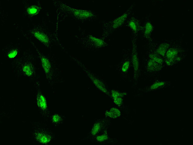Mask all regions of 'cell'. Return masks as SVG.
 <instances>
[{
	"instance_id": "cell-10",
	"label": "cell",
	"mask_w": 193,
	"mask_h": 145,
	"mask_svg": "<svg viewBox=\"0 0 193 145\" xmlns=\"http://www.w3.org/2000/svg\"><path fill=\"white\" fill-rule=\"evenodd\" d=\"M23 4L24 15L29 18H33L36 16L42 9V6L39 1L34 4H30L27 1H24Z\"/></svg>"
},
{
	"instance_id": "cell-8",
	"label": "cell",
	"mask_w": 193,
	"mask_h": 145,
	"mask_svg": "<svg viewBox=\"0 0 193 145\" xmlns=\"http://www.w3.org/2000/svg\"><path fill=\"white\" fill-rule=\"evenodd\" d=\"M21 51V46L18 43H11L4 46L2 52L4 58L7 60H14L18 57Z\"/></svg>"
},
{
	"instance_id": "cell-16",
	"label": "cell",
	"mask_w": 193,
	"mask_h": 145,
	"mask_svg": "<svg viewBox=\"0 0 193 145\" xmlns=\"http://www.w3.org/2000/svg\"><path fill=\"white\" fill-rule=\"evenodd\" d=\"M154 26L151 22L149 19L145 21L143 26L142 29V35L143 37L148 41L151 40V34L154 30Z\"/></svg>"
},
{
	"instance_id": "cell-2",
	"label": "cell",
	"mask_w": 193,
	"mask_h": 145,
	"mask_svg": "<svg viewBox=\"0 0 193 145\" xmlns=\"http://www.w3.org/2000/svg\"><path fill=\"white\" fill-rule=\"evenodd\" d=\"M24 36L34 48L39 59L45 78L50 85L53 86L55 82V78L58 75V72H57V69L54 67L51 59L39 50L30 38L26 34Z\"/></svg>"
},
{
	"instance_id": "cell-23",
	"label": "cell",
	"mask_w": 193,
	"mask_h": 145,
	"mask_svg": "<svg viewBox=\"0 0 193 145\" xmlns=\"http://www.w3.org/2000/svg\"><path fill=\"white\" fill-rule=\"evenodd\" d=\"M166 84V83L164 81H156L150 86V89L151 90L156 89L162 87Z\"/></svg>"
},
{
	"instance_id": "cell-9",
	"label": "cell",
	"mask_w": 193,
	"mask_h": 145,
	"mask_svg": "<svg viewBox=\"0 0 193 145\" xmlns=\"http://www.w3.org/2000/svg\"><path fill=\"white\" fill-rule=\"evenodd\" d=\"M148 42V46L151 48L156 54L164 59L168 49L173 43L169 40L156 43L153 39Z\"/></svg>"
},
{
	"instance_id": "cell-22",
	"label": "cell",
	"mask_w": 193,
	"mask_h": 145,
	"mask_svg": "<svg viewBox=\"0 0 193 145\" xmlns=\"http://www.w3.org/2000/svg\"><path fill=\"white\" fill-rule=\"evenodd\" d=\"M97 141L99 142H104L108 139V136L106 131H105L102 134L97 135L95 138Z\"/></svg>"
},
{
	"instance_id": "cell-7",
	"label": "cell",
	"mask_w": 193,
	"mask_h": 145,
	"mask_svg": "<svg viewBox=\"0 0 193 145\" xmlns=\"http://www.w3.org/2000/svg\"><path fill=\"white\" fill-rule=\"evenodd\" d=\"M35 86L36 89V100L37 106L44 116L48 117L50 116V112L47 101L41 91L39 80L36 81Z\"/></svg>"
},
{
	"instance_id": "cell-14",
	"label": "cell",
	"mask_w": 193,
	"mask_h": 145,
	"mask_svg": "<svg viewBox=\"0 0 193 145\" xmlns=\"http://www.w3.org/2000/svg\"><path fill=\"white\" fill-rule=\"evenodd\" d=\"M35 136L38 141L41 144H47L50 143L53 138L52 133L49 130L45 129H39L35 134Z\"/></svg>"
},
{
	"instance_id": "cell-19",
	"label": "cell",
	"mask_w": 193,
	"mask_h": 145,
	"mask_svg": "<svg viewBox=\"0 0 193 145\" xmlns=\"http://www.w3.org/2000/svg\"><path fill=\"white\" fill-rule=\"evenodd\" d=\"M106 121L105 119L99 120L96 122L93 125L91 131V135L95 136L100 132L104 128Z\"/></svg>"
},
{
	"instance_id": "cell-15",
	"label": "cell",
	"mask_w": 193,
	"mask_h": 145,
	"mask_svg": "<svg viewBox=\"0 0 193 145\" xmlns=\"http://www.w3.org/2000/svg\"><path fill=\"white\" fill-rule=\"evenodd\" d=\"M124 58L118 65L117 69L123 75H126L132 67L130 53H126Z\"/></svg>"
},
{
	"instance_id": "cell-12",
	"label": "cell",
	"mask_w": 193,
	"mask_h": 145,
	"mask_svg": "<svg viewBox=\"0 0 193 145\" xmlns=\"http://www.w3.org/2000/svg\"><path fill=\"white\" fill-rule=\"evenodd\" d=\"M83 70L87 76L98 89L104 93L110 96V93L108 91L106 84L103 80L85 67H83Z\"/></svg>"
},
{
	"instance_id": "cell-3",
	"label": "cell",
	"mask_w": 193,
	"mask_h": 145,
	"mask_svg": "<svg viewBox=\"0 0 193 145\" xmlns=\"http://www.w3.org/2000/svg\"><path fill=\"white\" fill-rule=\"evenodd\" d=\"M186 51L181 45L173 43L167 51L164 60L165 65L170 67L180 63L185 58Z\"/></svg>"
},
{
	"instance_id": "cell-5",
	"label": "cell",
	"mask_w": 193,
	"mask_h": 145,
	"mask_svg": "<svg viewBox=\"0 0 193 145\" xmlns=\"http://www.w3.org/2000/svg\"><path fill=\"white\" fill-rule=\"evenodd\" d=\"M40 24H35L29 29L27 34L36 39L46 47L50 48L51 45L50 36Z\"/></svg>"
},
{
	"instance_id": "cell-24",
	"label": "cell",
	"mask_w": 193,
	"mask_h": 145,
	"mask_svg": "<svg viewBox=\"0 0 193 145\" xmlns=\"http://www.w3.org/2000/svg\"><path fill=\"white\" fill-rule=\"evenodd\" d=\"M123 97L122 96H118L112 98L114 103L118 106H120L123 103Z\"/></svg>"
},
{
	"instance_id": "cell-13",
	"label": "cell",
	"mask_w": 193,
	"mask_h": 145,
	"mask_svg": "<svg viewBox=\"0 0 193 145\" xmlns=\"http://www.w3.org/2000/svg\"><path fill=\"white\" fill-rule=\"evenodd\" d=\"M131 15L128 18L124 25L130 30L132 36L137 37L139 32L142 30L143 26L137 18Z\"/></svg>"
},
{
	"instance_id": "cell-21",
	"label": "cell",
	"mask_w": 193,
	"mask_h": 145,
	"mask_svg": "<svg viewBox=\"0 0 193 145\" xmlns=\"http://www.w3.org/2000/svg\"><path fill=\"white\" fill-rule=\"evenodd\" d=\"M116 108H112L105 112V116L107 117L111 118H116L119 116L120 112Z\"/></svg>"
},
{
	"instance_id": "cell-11",
	"label": "cell",
	"mask_w": 193,
	"mask_h": 145,
	"mask_svg": "<svg viewBox=\"0 0 193 145\" xmlns=\"http://www.w3.org/2000/svg\"><path fill=\"white\" fill-rule=\"evenodd\" d=\"M165 64L157 60L146 57L145 62V70L148 73L159 72L164 68Z\"/></svg>"
},
{
	"instance_id": "cell-17",
	"label": "cell",
	"mask_w": 193,
	"mask_h": 145,
	"mask_svg": "<svg viewBox=\"0 0 193 145\" xmlns=\"http://www.w3.org/2000/svg\"><path fill=\"white\" fill-rule=\"evenodd\" d=\"M87 43L90 46L97 48L105 47L107 45L102 39L91 35L87 37Z\"/></svg>"
},
{
	"instance_id": "cell-18",
	"label": "cell",
	"mask_w": 193,
	"mask_h": 145,
	"mask_svg": "<svg viewBox=\"0 0 193 145\" xmlns=\"http://www.w3.org/2000/svg\"><path fill=\"white\" fill-rule=\"evenodd\" d=\"M72 12L76 17L83 19H91L95 16L93 12L88 10L73 9Z\"/></svg>"
},
{
	"instance_id": "cell-6",
	"label": "cell",
	"mask_w": 193,
	"mask_h": 145,
	"mask_svg": "<svg viewBox=\"0 0 193 145\" xmlns=\"http://www.w3.org/2000/svg\"><path fill=\"white\" fill-rule=\"evenodd\" d=\"M137 37L132 36V50L130 53L133 78L137 79L140 75V70L137 43Z\"/></svg>"
},
{
	"instance_id": "cell-20",
	"label": "cell",
	"mask_w": 193,
	"mask_h": 145,
	"mask_svg": "<svg viewBox=\"0 0 193 145\" xmlns=\"http://www.w3.org/2000/svg\"><path fill=\"white\" fill-rule=\"evenodd\" d=\"M64 118V116L58 114H55L52 116V122L55 125H58L63 122Z\"/></svg>"
},
{
	"instance_id": "cell-4",
	"label": "cell",
	"mask_w": 193,
	"mask_h": 145,
	"mask_svg": "<svg viewBox=\"0 0 193 145\" xmlns=\"http://www.w3.org/2000/svg\"><path fill=\"white\" fill-rule=\"evenodd\" d=\"M134 8L133 4L119 16L106 23L105 26L104 37H106L117 29L124 25L126 21L131 15Z\"/></svg>"
},
{
	"instance_id": "cell-1",
	"label": "cell",
	"mask_w": 193,
	"mask_h": 145,
	"mask_svg": "<svg viewBox=\"0 0 193 145\" xmlns=\"http://www.w3.org/2000/svg\"><path fill=\"white\" fill-rule=\"evenodd\" d=\"M36 57L29 49L25 50L21 55L12 62V71L17 77L30 78H35L37 74Z\"/></svg>"
}]
</instances>
